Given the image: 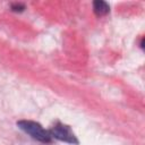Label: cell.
I'll list each match as a JSON object with an SVG mask.
<instances>
[{
  "mask_svg": "<svg viewBox=\"0 0 145 145\" xmlns=\"http://www.w3.org/2000/svg\"><path fill=\"white\" fill-rule=\"evenodd\" d=\"M17 127L23 130L25 134L31 136L33 139L43 143L49 144L52 142V137L49 130L44 129L39 122L32 121V120H19L17 121Z\"/></svg>",
  "mask_w": 145,
  "mask_h": 145,
  "instance_id": "6da1fadb",
  "label": "cell"
},
{
  "mask_svg": "<svg viewBox=\"0 0 145 145\" xmlns=\"http://www.w3.org/2000/svg\"><path fill=\"white\" fill-rule=\"evenodd\" d=\"M93 11L96 16H105L110 12V6L108 2L103 0H95L93 1Z\"/></svg>",
  "mask_w": 145,
  "mask_h": 145,
  "instance_id": "3957f363",
  "label": "cell"
},
{
  "mask_svg": "<svg viewBox=\"0 0 145 145\" xmlns=\"http://www.w3.org/2000/svg\"><path fill=\"white\" fill-rule=\"evenodd\" d=\"M10 9L15 12H22L25 10V5L22 2H14V3H11Z\"/></svg>",
  "mask_w": 145,
  "mask_h": 145,
  "instance_id": "277c9868",
  "label": "cell"
},
{
  "mask_svg": "<svg viewBox=\"0 0 145 145\" xmlns=\"http://www.w3.org/2000/svg\"><path fill=\"white\" fill-rule=\"evenodd\" d=\"M49 131L51 134V137L54 139H58L60 142H65V143H68L71 145L79 144V142H78L76 135L74 134V131L71 130V128L62 122H56Z\"/></svg>",
  "mask_w": 145,
  "mask_h": 145,
  "instance_id": "7a4b0ae2",
  "label": "cell"
}]
</instances>
